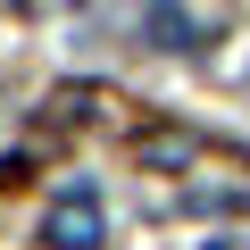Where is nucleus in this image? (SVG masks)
Here are the masks:
<instances>
[{"label": "nucleus", "mask_w": 250, "mask_h": 250, "mask_svg": "<svg viewBox=\"0 0 250 250\" xmlns=\"http://www.w3.org/2000/svg\"><path fill=\"white\" fill-rule=\"evenodd\" d=\"M100 242H108L100 192H92L83 175H67V184L50 192V208H42V250H100Z\"/></svg>", "instance_id": "f257e3e1"}, {"label": "nucleus", "mask_w": 250, "mask_h": 250, "mask_svg": "<svg viewBox=\"0 0 250 250\" xmlns=\"http://www.w3.org/2000/svg\"><path fill=\"white\" fill-rule=\"evenodd\" d=\"M242 192H250V175H192V184H175V217H225V208H242Z\"/></svg>", "instance_id": "f03ea898"}, {"label": "nucleus", "mask_w": 250, "mask_h": 250, "mask_svg": "<svg viewBox=\"0 0 250 250\" xmlns=\"http://www.w3.org/2000/svg\"><path fill=\"white\" fill-rule=\"evenodd\" d=\"M134 159L159 167V175H184V167L200 159V134H192V125H150V134L134 142Z\"/></svg>", "instance_id": "7ed1b4c3"}, {"label": "nucleus", "mask_w": 250, "mask_h": 250, "mask_svg": "<svg viewBox=\"0 0 250 250\" xmlns=\"http://www.w3.org/2000/svg\"><path fill=\"white\" fill-rule=\"evenodd\" d=\"M100 108H108L100 83H59V92L42 100V134H75V125H92Z\"/></svg>", "instance_id": "20e7f679"}, {"label": "nucleus", "mask_w": 250, "mask_h": 250, "mask_svg": "<svg viewBox=\"0 0 250 250\" xmlns=\"http://www.w3.org/2000/svg\"><path fill=\"white\" fill-rule=\"evenodd\" d=\"M142 34H150V50H200L208 17L200 9H142Z\"/></svg>", "instance_id": "39448f33"}, {"label": "nucleus", "mask_w": 250, "mask_h": 250, "mask_svg": "<svg viewBox=\"0 0 250 250\" xmlns=\"http://www.w3.org/2000/svg\"><path fill=\"white\" fill-rule=\"evenodd\" d=\"M25 175H34V159H25V150H9V159H0V192H17Z\"/></svg>", "instance_id": "423d86ee"}, {"label": "nucleus", "mask_w": 250, "mask_h": 250, "mask_svg": "<svg viewBox=\"0 0 250 250\" xmlns=\"http://www.w3.org/2000/svg\"><path fill=\"white\" fill-rule=\"evenodd\" d=\"M192 250H242V233H217V242H192Z\"/></svg>", "instance_id": "0eeeda50"}, {"label": "nucleus", "mask_w": 250, "mask_h": 250, "mask_svg": "<svg viewBox=\"0 0 250 250\" xmlns=\"http://www.w3.org/2000/svg\"><path fill=\"white\" fill-rule=\"evenodd\" d=\"M242 92H250V67H242Z\"/></svg>", "instance_id": "6e6552de"}]
</instances>
